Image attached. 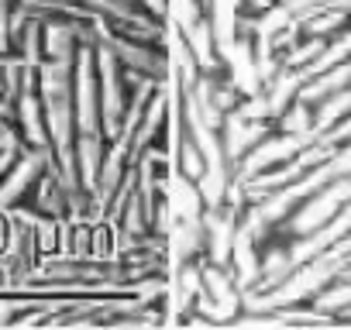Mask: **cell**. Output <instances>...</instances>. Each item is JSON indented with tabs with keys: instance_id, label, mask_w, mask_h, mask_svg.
<instances>
[{
	"instance_id": "1",
	"label": "cell",
	"mask_w": 351,
	"mask_h": 330,
	"mask_svg": "<svg viewBox=\"0 0 351 330\" xmlns=\"http://www.w3.org/2000/svg\"><path fill=\"white\" fill-rule=\"evenodd\" d=\"M4 120L8 117H0V127H4ZM0 165H11V148L8 144H0Z\"/></svg>"
}]
</instances>
